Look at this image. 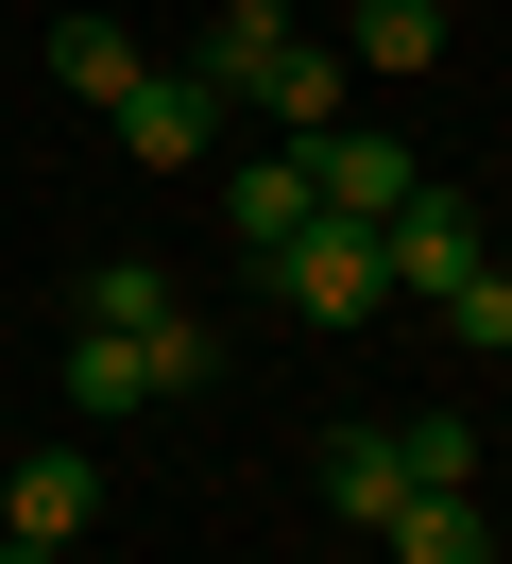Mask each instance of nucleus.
<instances>
[{"instance_id": "obj_1", "label": "nucleus", "mask_w": 512, "mask_h": 564, "mask_svg": "<svg viewBox=\"0 0 512 564\" xmlns=\"http://www.w3.org/2000/svg\"><path fill=\"white\" fill-rule=\"evenodd\" d=\"M273 308H307V325H375V308H393V257H375V223H325V206H307V240L273 257Z\"/></svg>"}, {"instance_id": "obj_2", "label": "nucleus", "mask_w": 512, "mask_h": 564, "mask_svg": "<svg viewBox=\"0 0 512 564\" xmlns=\"http://www.w3.org/2000/svg\"><path fill=\"white\" fill-rule=\"evenodd\" d=\"M222 120H239V104H222L205 69H137L120 104H102V138H120L137 172H188V154H222Z\"/></svg>"}, {"instance_id": "obj_3", "label": "nucleus", "mask_w": 512, "mask_h": 564, "mask_svg": "<svg viewBox=\"0 0 512 564\" xmlns=\"http://www.w3.org/2000/svg\"><path fill=\"white\" fill-rule=\"evenodd\" d=\"M68 530H102V462L86 445H34L0 479V564H68Z\"/></svg>"}, {"instance_id": "obj_4", "label": "nucleus", "mask_w": 512, "mask_h": 564, "mask_svg": "<svg viewBox=\"0 0 512 564\" xmlns=\"http://www.w3.org/2000/svg\"><path fill=\"white\" fill-rule=\"evenodd\" d=\"M341 86H359V69H341V35H291L257 86H239V120H257L273 154H307V138H341Z\"/></svg>"}, {"instance_id": "obj_5", "label": "nucleus", "mask_w": 512, "mask_h": 564, "mask_svg": "<svg viewBox=\"0 0 512 564\" xmlns=\"http://www.w3.org/2000/svg\"><path fill=\"white\" fill-rule=\"evenodd\" d=\"M410 188H427V154H410V138H359V120L307 138V206H325V223H393Z\"/></svg>"}, {"instance_id": "obj_6", "label": "nucleus", "mask_w": 512, "mask_h": 564, "mask_svg": "<svg viewBox=\"0 0 512 564\" xmlns=\"http://www.w3.org/2000/svg\"><path fill=\"white\" fill-rule=\"evenodd\" d=\"M375 257H393V291H444V274H478V257H495V223H478L461 188H410V206L375 223Z\"/></svg>"}, {"instance_id": "obj_7", "label": "nucleus", "mask_w": 512, "mask_h": 564, "mask_svg": "<svg viewBox=\"0 0 512 564\" xmlns=\"http://www.w3.org/2000/svg\"><path fill=\"white\" fill-rule=\"evenodd\" d=\"M222 240L257 257V274L307 240V154H239V172H222Z\"/></svg>"}, {"instance_id": "obj_8", "label": "nucleus", "mask_w": 512, "mask_h": 564, "mask_svg": "<svg viewBox=\"0 0 512 564\" xmlns=\"http://www.w3.org/2000/svg\"><path fill=\"white\" fill-rule=\"evenodd\" d=\"M359 547H393V564H495V530H478V496H427V479H410Z\"/></svg>"}, {"instance_id": "obj_9", "label": "nucleus", "mask_w": 512, "mask_h": 564, "mask_svg": "<svg viewBox=\"0 0 512 564\" xmlns=\"http://www.w3.org/2000/svg\"><path fill=\"white\" fill-rule=\"evenodd\" d=\"M291 35H307L291 0H205V52H188V69H205V86H222V104H239V86H257V69H273V52H291Z\"/></svg>"}, {"instance_id": "obj_10", "label": "nucleus", "mask_w": 512, "mask_h": 564, "mask_svg": "<svg viewBox=\"0 0 512 564\" xmlns=\"http://www.w3.org/2000/svg\"><path fill=\"white\" fill-rule=\"evenodd\" d=\"M341 69H375V86L444 69V0H359V18H341Z\"/></svg>"}, {"instance_id": "obj_11", "label": "nucleus", "mask_w": 512, "mask_h": 564, "mask_svg": "<svg viewBox=\"0 0 512 564\" xmlns=\"http://www.w3.org/2000/svg\"><path fill=\"white\" fill-rule=\"evenodd\" d=\"M393 496H410V462H393V427H325V513H341V530H375V513H393Z\"/></svg>"}, {"instance_id": "obj_12", "label": "nucleus", "mask_w": 512, "mask_h": 564, "mask_svg": "<svg viewBox=\"0 0 512 564\" xmlns=\"http://www.w3.org/2000/svg\"><path fill=\"white\" fill-rule=\"evenodd\" d=\"M137 69H154V52H137L120 18H52V86H68V104H120Z\"/></svg>"}, {"instance_id": "obj_13", "label": "nucleus", "mask_w": 512, "mask_h": 564, "mask_svg": "<svg viewBox=\"0 0 512 564\" xmlns=\"http://www.w3.org/2000/svg\"><path fill=\"white\" fill-rule=\"evenodd\" d=\"M68 325H171V257H86L68 274Z\"/></svg>"}, {"instance_id": "obj_14", "label": "nucleus", "mask_w": 512, "mask_h": 564, "mask_svg": "<svg viewBox=\"0 0 512 564\" xmlns=\"http://www.w3.org/2000/svg\"><path fill=\"white\" fill-rule=\"evenodd\" d=\"M393 462L427 496H478V411H393Z\"/></svg>"}, {"instance_id": "obj_15", "label": "nucleus", "mask_w": 512, "mask_h": 564, "mask_svg": "<svg viewBox=\"0 0 512 564\" xmlns=\"http://www.w3.org/2000/svg\"><path fill=\"white\" fill-rule=\"evenodd\" d=\"M427 308H444V343H478V359H512V274H495V257H478V274H444Z\"/></svg>"}, {"instance_id": "obj_16", "label": "nucleus", "mask_w": 512, "mask_h": 564, "mask_svg": "<svg viewBox=\"0 0 512 564\" xmlns=\"http://www.w3.org/2000/svg\"><path fill=\"white\" fill-rule=\"evenodd\" d=\"M495 240H512V206H495Z\"/></svg>"}]
</instances>
